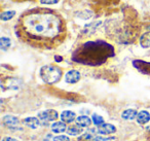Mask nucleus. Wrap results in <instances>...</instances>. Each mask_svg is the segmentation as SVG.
<instances>
[{
  "instance_id": "nucleus-1",
  "label": "nucleus",
  "mask_w": 150,
  "mask_h": 141,
  "mask_svg": "<svg viewBox=\"0 0 150 141\" xmlns=\"http://www.w3.org/2000/svg\"><path fill=\"white\" fill-rule=\"evenodd\" d=\"M16 34L35 48H52L63 41L66 35V24L54 9L35 7L20 16Z\"/></svg>"
},
{
  "instance_id": "nucleus-2",
  "label": "nucleus",
  "mask_w": 150,
  "mask_h": 141,
  "mask_svg": "<svg viewBox=\"0 0 150 141\" xmlns=\"http://www.w3.org/2000/svg\"><path fill=\"white\" fill-rule=\"evenodd\" d=\"M115 56L114 48L104 40L86 41L72 54V61L88 66H100Z\"/></svg>"
},
{
  "instance_id": "nucleus-3",
  "label": "nucleus",
  "mask_w": 150,
  "mask_h": 141,
  "mask_svg": "<svg viewBox=\"0 0 150 141\" xmlns=\"http://www.w3.org/2000/svg\"><path fill=\"white\" fill-rule=\"evenodd\" d=\"M62 69L54 65H46L40 69V76L44 83L48 85H54L58 83L62 77Z\"/></svg>"
},
{
  "instance_id": "nucleus-4",
  "label": "nucleus",
  "mask_w": 150,
  "mask_h": 141,
  "mask_svg": "<svg viewBox=\"0 0 150 141\" xmlns=\"http://www.w3.org/2000/svg\"><path fill=\"white\" fill-rule=\"evenodd\" d=\"M59 116L58 112L56 110H52V109H50V110H45V111H42L38 114V118H40V120L44 122H52V120H57Z\"/></svg>"
},
{
  "instance_id": "nucleus-5",
  "label": "nucleus",
  "mask_w": 150,
  "mask_h": 141,
  "mask_svg": "<svg viewBox=\"0 0 150 141\" xmlns=\"http://www.w3.org/2000/svg\"><path fill=\"white\" fill-rule=\"evenodd\" d=\"M133 65L140 72L150 75V62H145V61L142 60H134Z\"/></svg>"
},
{
  "instance_id": "nucleus-6",
  "label": "nucleus",
  "mask_w": 150,
  "mask_h": 141,
  "mask_svg": "<svg viewBox=\"0 0 150 141\" xmlns=\"http://www.w3.org/2000/svg\"><path fill=\"white\" fill-rule=\"evenodd\" d=\"M80 79V73L76 70H70L69 72L66 73L65 76V80L68 83H77Z\"/></svg>"
},
{
  "instance_id": "nucleus-7",
  "label": "nucleus",
  "mask_w": 150,
  "mask_h": 141,
  "mask_svg": "<svg viewBox=\"0 0 150 141\" xmlns=\"http://www.w3.org/2000/svg\"><path fill=\"white\" fill-rule=\"evenodd\" d=\"M115 131H116L115 127L111 124H103L101 126H98V129H97V132L104 135L112 134V133H115Z\"/></svg>"
},
{
  "instance_id": "nucleus-8",
  "label": "nucleus",
  "mask_w": 150,
  "mask_h": 141,
  "mask_svg": "<svg viewBox=\"0 0 150 141\" xmlns=\"http://www.w3.org/2000/svg\"><path fill=\"white\" fill-rule=\"evenodd\" d=\"M3 124L8 128H16L19 125V120L16 116L13 115H6L3 118Z\"/></svg>"
},
{
  "instance_id": "nucleus-9",
  "label": "nucleus",
  "mask_w": 150,
  "mask_h": 141,
  "mask_svg": "<svg viewBox=\"0 0 150 141\" xmlns=\"http://www.w3.org/2000/svg\"><path fill=\"white\" fill-rule=\"evenodd\" d=\"M76 124H77L78 126L84 128V127H90L91 125H92V120L86 115H80L76 118Z\"/></svg>"
},
{
  "instance_id": "nucleus-10",
  "label": "nucleus",
  "mask_w": 150,
  "mask_h": 141,
  "mask_svg": "<svg viewBox=\"0 0 150 141\" xmlns=\"http://www.w3.org/2000/svg\"><path fill=\"white\" fill-rule=\"evenodd\" d=\"M150 120V114L148 113L147 111L143 110V111H140L137 115V122H139L140 125H144L146 122H148Z\"/></svg>"
},
{
  "instance_id": "nucleus-11",
  "label": "nucleus",
  "mask_w": 150,
  "mask_h": 141,
  "mask_svg": "<svg viewBox=\"0 0 150 141\" xmlns=\"http://www.w3.org/2000/svg\"><path fill=\"white\" fill-rule=\"evenodd\" d=\"M61 118H62V120L65 122H71L75 120V113L72 111H69V110H66V111L62 112Z\"/></svg>"
},
{
  "instance_id": "nucleus-12",
  "label": "nucleus",
  "mask_w": 150,
  "mask_h": 141,
  "mask_svg": "<svg viewBox=\"0 0 150 141\" xmlns=\"http://www.w3.org/2000/svg\"><path fill=\"white\" fill-rule=\"evenodd\" d=\"M24 124L29 127V128L35 129L39 126V120L36 118H27L24 120Z\"/></svg>"
},
{
  "instance_id": "nucleus-13",
  "label": "nucleus",
  "mask_w": 150,
  "mask_h": 141,
  "mask_svg": "<svg viewBox=\"0 0 150 141\" xmlns=\"http://www.w3.org/2000/svg\"><path fill=\"white\" fill-rule=\"evenodd\" d=\"M140 43L143 48H149L150 46V32H146L140 37Z\"/></svg>"
},
{
  "instance_id": "nucleus-14",
  "label": "nucleus",
  "mask_w": 150,
  "mask_h": 141,
  "mask_svg": "<svg viewBox=\"0 0 150 141\" xmlns=\"http://www.w3.org/2000/svg\"><path fill=\"white\" fill-rule=\"evenodd\" d=\"M52 130L54 131V133H63L66 131V125L63 122H54L52 126Z\"/></svg>"
},
{
  "instance_id": "nucleus-15",
  "label": "nucleus",
  "mask_w": 150,
  "mask_h": 141,
  "mask_svg": "<svg viewBox=\"0 0 150 141\" xmlns=\"http://www.w3.org/2000/svg\"><path fill=\"white\" fill-rule=\"evenodd\" d=\"M137 115L138 113L135 109H127L125 111L122 112V118L125 120H134V118H137Z\"/></svg>"
},
{
  "instance_id": "nucleus-16",
  "label": "nucleus",
  "mask_w": 150,
  "mask_h": 141,
  "mask_svg": "<svg viewBox=\"0 0 150 141\" xmlns=\"http://www.w3.org/2000/svg\"><path fill=\"white\" fill-rule=\"evenodd\" d=\"M67 133L69 135H72V136H75V135L81 134L82 133V127L80 126H70L68 129H67Z\"/></svg>"
},
{
  "instance_id": "nucleus-17",
  "label": "nucleus",
  "mask_w": 150,
  "mask_h": 141,
  "mask_svg": "<svg viewBox=\"0 0 150 141\" xmlns=\"http://www.w3.org/2000/svg\"><path fill=\"white\" fill-rule=\"evenodd\" d=\"M16 15V11H4L0 15V19L2 20V21H8V20L13 19Z\"/></svg>"
},
{
  "instance_id": "nucleus-18",
  "label": "nucleus",
  "mask_w": 150,
  "mask_h": 141,
  "mask_svg": "<svg viewBox=\"0 0 150 141\" xmlns=\"http://www.w3.org/2000/svg\"><path fill=\"white\" fill-rule=\"evenodd\" d=\"M9 46H11V39L7 37H1V39H0V48H1V50L6 51Z\"/></svg>"
},
{
  "instance_id": "nucleus-19",
  "label": "nucleus",
  "mask_w": 150,
  "mask_h": 141,
  "mask_svg": "<svg viewBox=\"0 0 150 141\" xmlns=\"http://www.w3.org/2000/svg\"><path fill=\"white\" fill-rule=\"evenodd\" d=\"M93 122L96 126H101L104 124V118L98 114H93Z\"/></svg>"
},
{
  "instance_id": "nucleus-20",
  "label": "nucleus",
  "mask_w": 150,
  "mask_h": 141,
  "mask_svg": "<svg viewBox=\"0 0 150 141\" xmlns=\"http://www.w3.org/2000/svg\"><path fill=\"white\" fill-rule=\"evenodd\" d=\"M60 0H40L42 4H56Z\"/></svg>"
},
{
  "instance_id": "nucleus-21",
  "label": "nucleus",
  "mask_w": 150,
  "mask_h": 141,
  "mask_svg": "<svg viewBox=\"0 0 150 141\" xmlns=\"http://www.w3.org/2000/svg\"><path fill=\"white\" fill-rule=\"evenodd\" d=\"M93 138V134L90 133H86V134H82V136L80 137V140H91Z\"/></svg>"
},
{
  "instance_id": "nucleus-22",
  "label": "nucleus",
  "mask_w": 150,
  "mask_h": 141,
  "mask_svg": "<svg viewBox=\"0 0 150 141\" xmlns=\"http://www.w3.org/2000/svg\"><path fill=\"white\" fill-rule=\"evenodd\" d=\"M54 141H70L67 136H57L54 138Z\"/></svg>"
},
{
  "instance_id": "nucleus-23",
  "label": "nucleus",
  "mask_w": 150,
  "mask_h": 141,
  "mask_svg": "<svg viewBox=\"0 0 150 141\" xmlns=\"http://www.w3.org/2000/svg\"><path fill=\"white\" fill-rule=\"evenodd\" d=\"M92 141H107V139L103 138V137H96V138H94Z\"/></svg>"
},
{
  "instance_id": "nucleus-24",
  "label": "nucleus",
  "mask_w": 150,
  "mask_h": 141,
  "mask_svg": "<svg viewBox=\"0 0 150 141\" xmlns=\"http://www.w3.org/2000/svg\"><path fill=\"white\" fill-rule=\"evenodd\" d=\"M2 141H18V140H17V139L11 138V137H5V138L2 139Z\"/></svg>"
},
{
  "instance_id": "nucleus-25",
  "label": "nucleus",
  "mask_w": 150,
  "mask_h": 141,
  "mask_svg": "<svg viewBox=\"0 0 150 141\" xmlns=\"http://www.w3.org/2000/svg\"><path fill=\"white\" fill-rule=\"evenodd\" d=\"M13 2H25V1H29V0H13Z\"/></svg>"
},
{
  "instance_id": "nucleus-26",
  "label": "nucleus",
  "mask_w": 150,
  "mask_h": 141,
  "mask_svg": "<svg viewBox=\"0 0 150 141\" xmlns=\"http://www.w3.org/2000/svg\"><path fill=\"white\" fill-rule=\"evenodd\" d=\"M147 29H148V30H150V26H148V27H147Z\"/></svg>"
},
{
  "instance_id": "nucleus-27",
  "label": "nucleus",
  "mask_w": 150,
  "mask_h": 141,
  "mask_svg": "<svg viewBox=\"0 0 150 141\" xmlns=\"http://www.w3.org/2000/svg\"><path fill=\"white\" fill-rule=\"evenodd\" d=\"M147 129H148V130H150V127H148V128H147Z\"/></svg>"
}]
</instances>
